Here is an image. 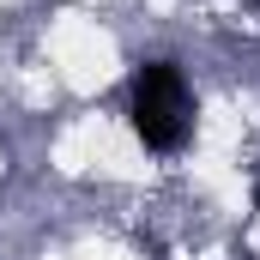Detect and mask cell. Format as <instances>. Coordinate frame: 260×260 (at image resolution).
<instances>
[{
  "label": "cell",
  "mask_w": 260,
  "mask_h": 260,
  "mask_svg": "<svg viewBox=\"0 0 260 260\" xmlns=\"http://www.w3.org/2000/svg\"><path fill=\"white\" fill-rule=\"evenodd\" d=\"M127 121H133V133H139V145L157 151V157L188 151V139H194V91H188V79H182L176 61H145L133 73Z\"/></svg>",
  "instance_id": "obj_1"
}]
</instances>
